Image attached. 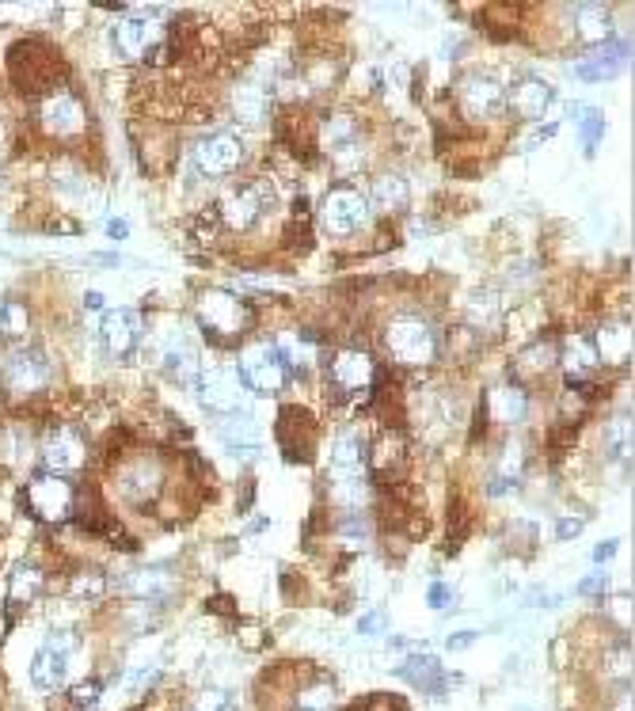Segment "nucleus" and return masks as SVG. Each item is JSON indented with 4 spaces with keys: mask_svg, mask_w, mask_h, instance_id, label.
<instances>
[{
    "mask_svg": "<svg viewBox=\"0 0 635 711\" xmlns=\"http://www.w3.org/2000/svg\"><path fill=\"white\" fill-rule=\"evenodd\" d=\"M624 58H632V46L628 42H616V46H597L586 61H578V77L582 80H609L620 73Z\"/></svg>",
    "mask_w": 635,
    "mask_h": 711,
    "instance_id": "nucleus-19",
    "label": "nucleus"
},
{
    "mask_svg": "<svg viewBox=\"0 0 635 711\" xmlns=\"http://www.w3.org/2000/svg\"><path fill=\"white\" fill-rule=\"evenodd\" d=\"M126 590L137 597H156L172 590V582H168V571H137V575L126 578Z\"/></svg>",
    "mask_w": 635,
    "mask_h": 711,
    "instance_id": "nucleus-28",
    "label": "nucleus"
},
{
    "mask_svg": "<svg viewBox=\"0 0 635 711\" xmlns=\"http://www.w3.org/2000/svg\"><path fill=\"white\" fill-rule=\"evenodd\" d=\"M331 381L339 388H366L373 381V358H369L366 350H358V346H347V350H339L335 354V362H331Z\"/></svg>",
    "mask_w": 635,
    "mask_h": 711,
    "instance_id": "nucleus-18",
    "label": "nucleus"
},
{
    "mask_svg": "<svg viewBox=\"0 0 635 711\" xmlns=\"http://www.w3.org/2000/svg\"><path fill=\"white\" fill-rule=\"evenodd\" d=\"M601 586H605V578H586V582H582L578 590H582V594H597Z\"/></svg>",
    "mask_w": 635,
    "mask_h": 711,
    "instance_id": "nucleus-45",
    "label": "nucleus"
},
{
    "mask_svg": "<svg viewBox=\"0 0 635 711\" xmlns=\"http://www.w3.org/2000/svg\"><path fill=\"white\" fill-rule=\"evenodd\" d=\"M27 502H31V510H35L42 521H65L73 514L77 495H73V487H69L65 476H50V472H46V476H39V480L27 487Z\"/></svg>",
    "mask_w": 635,
    "mask_h": 711,
    "instance_id": "nucleus-8",
    "label": "nucleus"
},
{
    "mask_svg": "<svg viewBox=\"0 0 635 711\" xmlns=\"http://www.w3.org/2000/svg\"><path fill=\"white\" fill-rule=\"evenodd\" d=\"M198 400L213 411H221V415H232V411H244V385H240V377H232V373H206V377H198Z\"/></svg>",
    "mask_w": 635,
    "mask_h": 711,
    "instance_id": "nucleus-15",
    "label": "nucleus"
},
{
    "mask_svg": "<svg viewBox=\"0 0 635 711\" xmlns=\"http://www.w3.org/2000/svg\"><path fill=\"white\" fill-rule=\"evenodd\" d=\"M385 343L407 366H426V362H434V354H438V339H434L430 324L419 320V316H400V320H392L385 331Z\"/></svg>",
    "mask_w": 635,
    "mask_h": 711,
    "instance_id": "nucleus-2",
    "label": "nucleus"
},
{
    "mask_svg": "<svg viewBox=\"0 0 635 711\" xmlns=\"http://www.w3.org/2000/svg\"><path fill=\"white\" fill-rule=\"evenodd\" d=\"M472 639H476V632H461L449 639V647H464V643H472Z\"/></svg>",
    "mask_w": 635,
    "mask_h": 711,
    "instance_id": "nucleus-47",
    "label": "nucleus"
},
{
    "mask_svg": "<svg viewBox=\"0 0 635 711\" xmlns=\"http://www.w3.org/2000/svg\"><path fill=\"white\" fill-rule=\"evenodd\" d=\"M575 23H578V35H582V39L605 46V35H609V12H605V8L582 4V8L575 12Z\"/></svg>",
    "mask_w": 635,
    "mask_h": 711,
    "instance_id": "nucleus-27",
    "label": "nucleus"
},
{
    "mask_svg": "<svg viewBox=\"0 0 635 711\" xmlns=\"http://www.w3.org/2000/svg\"><path fill=\"white\" fill-rule=\"evenodd\" d=\"M301 700H305V708H324V704L331 700V689L324 685V681H320V685H316V689H308Z\"/></svg>",
    "mask_w": 635,
    "mask_h": 711,
    "instance_id": "nucleus-40",
    "label": "nucleus"
},
{
    "mask_svg": "<svg viewBox=\"0 0 635 711\" xmlns=\"http://www.w3.org/2000/svg\"><path fill=\"white\" fill-rule=\"evenodd\" d=\"M240 156H244V145H240V137L236 134H213L206 141H198V149H194V168L202 175H229L236 172V164H240Z\"/></svg>",
    "mask_w": 635,
    "mask_h": 711,
    "instance_id": "nucleus-10",
    "label": "nucleus"
},
{
    "mask_svg": "<svg viewBox=\"0 0 635 711\" xmlns=\"http://www.w3.org/2000/svg\"><path fill=\"white\" fill-rule=\"evenodd\" d=\"M597 362H601L597 343L594 339H586V335H575L571 343L563 346V369H567L571 385H578V381H586L590 373H597Z\"/></svg>",
    "mask_w": 635,
    "mask_h": 711,
    "instance_id": "nucleus-21",
    "label": "nucleus"
},
{
    "mask_svg": "<svg viewBox=\"0 0 635 711\" xmlns=\"http://www.w3.org/2000/svg\"><path fill=\"white\" fill-rule=\"evenodd\" d=\"M506 103V88L499 77H487V73H472L461 84V107L468 118H491L502 111Z\"/></svg>",
    "mask_w": 635,
    "mask_h": 711,
    "instance_id": "nucleus-12",
    "label": "nucleus"
},
{
    "mask_svg": "<svg viewBox=\"0 0 635 711\" xmlns=\"http://www.w3.org/2000/svg\"><path fill=\"white\" fill-rule=\"evenodd\" d=\"M153 677H156V670H153V666H149V670H137V673H130V685H134V689H137V685H141V689H145V685H149V681H153Z\"/></svg>",
    "mask_w": 635,
    "mask_h": 711,
    "instance_id": "nucleus-44",
    "label": "nucleus"
},
{
    "mask_svg": "<svg viewBox=\"0 0 635 711\" xmlns=\"http://www.w3.org/2000/svg\"><path fill=\"white\" fill-rule=\"evenodd\" d=\"M42 464L50 468V476L80 472V464H84V442H80L73 430H50V434L42 438Z\"/></svg>",
    "mask_w": 635,
    "mask_h": 711,
    "instance_id": "nucleus-13",
    "label": "nucleus"
},
{
    "mask_svg": "<svg viewBox=\"0 0 635 711\" xmlns=\"http://www.w3.org/2000/svg\"><path fill=\"white\" fill-rule=\"evenodd\" d=\"M99 696H103V685H99V681H80L77 689H69V704L77 711H92L99 704Z\"/></svg>",
    "mask_w": 635,
    "mask_h": 711,
    "instance_id": "nucleus-35",
    "label": "nucleus"
},
{
    "mask_svg": "<svg viewBox=\"0 0 635 711\" xmlns=\"http://www.w3.org/2000/svg\"><path fill=\"white\" fill-rule=\"evenodd\" d=\"M194 711H236V700H232L229 692H221V689H206L202 696H198Z\"/></svg>",
    "mask_w": 635,
    "mask_h": 711,
    "instance_id": "nucleus-37",
    "label": "nucleus"
},
{
    "mask_svg": "<svg viewBox=\"0 0 635 711\" xmlns=\"http://www.w3.org/2000/svg\"><path fill=\"white\" fill-rule=\"evenodd\" d=\"M99 339L107 346V354H130L141 339V316L130 312V308H111V312H103V320H99Z\"/></svg>",
    "mask_w": 635,
    "mask_h": 711,
    "instance_id": "nucleus-14",
    "label": "nucleus"
},
{
    "mask_svg": "<svg viewBox=\"0 0 635 711\" xmlns=\"http://www.w3.org/2000/svg\"><path fill=\"white\" fill-rule=\"evenodd\" d=\"M42 586H46V575H42L39 563H20L12 571V582H8V601L12 605H27V601L39 597Z\"/></svg>",
    "mask_w": 635,
    "mask_h": 711,
    "instance_id": "nucleus-23",
    "label": "nucleus"
},
{
    "mask_svg": "<svg viewBox=\"0 0 635 711\" xmlns=\"http://www.w3.org/2000/svg\"><path fill=\"white\" fill-rule=\"evenodd\" d=\"M0 145H4V141H0Z\"/></svg>",
    "mask_w": 635,
    "mask_h": 711,
    "instance_id": "nucleus-49",
    "label": "nucleus"
},
{
    "mask_svg": "<svg viewBox=\"0 0 635 711\" xmlns=\"http://www.w3.org/2000/svg\"><path fill=\"white\" fill-rule=\"evenodd\" d=\"M609 449H613V457H620V461L632 457V415H620V419L609 426Z\"/></svg>",
    "mask_w": 635,
    "mask_h": 711,
    "instance_id": "nucleus-33",
    "label": "nucleus"
},
{
    "mask_svg": "<svg viewBox=\"0 0 635 711\" xmlns=\"http://www.w3.org/2000/svg\"><path fill=\"white\" fill-rule=\"evenodd\" d=\"M377 620H381V616H377V613H369L366 620H362V624H358V632H377V628H381V624H377Z\"/></svg>",
    "mask_w": 635,
    "mask_h": 711,
    "instance_id": "nucleus-46",
    "label": "nucleus"
},
{
    "mask_svg": "<svg viewBox=\"0 0 635 711\" xmlns=\"http://www.w3.org/2000/svg\"><path fill=\"white\" fill-rule=\"evenodd\" d=\"M407 179H400V175H381L377 183H373V206L381 213H396L407 206Z\"/></svg>",
    "mask_w": 635,
    "mask_h": 711,
    "instance_id": "nucleus-25",
    "label": "nucleus"
},
{
    "mask_svg": "<svg viewBox=\"0 0 635 711\" xmlns=\"http://www.w3.org/2000/svg\"><path fill=\"white\" fill-rule=\"evenodd\" d=\"M301 711H324V708H301Z\"/></svg>",
    "mask_w": 635,
    "mask_h": 711,
    "instance_id": "nucleus-48",
    "label": "nucleus"
},
{
    "mask_svg": "<svg viewBox=\"0 0 635 711\" xmlns=\"http://www.w3.org/2000/svg\"><path fill=\"white\" fill-rule=\"evenodd\" d=\"M232 111L244 118V122H263V115H267V99H263L259 88H244V92L236 96V103H232Z\"/></svg>",
    "mask_w": 635,
    "mask_h": 711,
    "instance_id": "nucleus-32",
    "label": "nucleus"
},
{
    "mask_svg": "<svg viewBox=\"0 0 635 711\" xmlns=\"http://www.w3.org/2000/svg\"><path fill=\"white\" fill-rule=\"evenodd\" d=\"M616 548H620V544H616V540H605V544H597V548H594V563H605V559L613 556Z\"/></svg>",
    "mask_w": 635,
    "mask_h": 711,
    "instance_id": "nucleus-43",
    "label": "nucleus"
},
{
    "mask_svg": "<svg viewBox=\"0 0 635 711\" xmlns=\"http://www.w3.org/2000/svg\"><path fill=\"white\" fill-rule=\"evenodd\" d=\"M270 206H274V187L267 179H251V183H244V187H236L232 194L221 198V221L229 229H251Z\"/></svg>",
    "mask_w": 635,
    "mask_h": 711,
    "instance_id": "nucleus-5",
    "label": "nucleus"
},
{
    "mask_svg": "<svg viewBox=\"0 0 635 711\" xmlns=\"http://www.w3.org/2000/svg\"><path fill=\"white\" fill-rule=\"evenodd\" d=\"M156 487H160V468H156V464L145 461L122 472V495H126V499H134V502L153 499Z\"/></svg>",
    "mask_w": 635,
    "mask_h": 711,
    "instance_id": "nucleus-24",
    "label": "nucleus"
},
{
    "mask_svg": "<svg viewBox=\"0 0 635 711\" xmlns=\"http://www.w3.org/2000/svg\"><path fill=\"white\" fill-rule=\"evenodd\" d=\"M369 221V202L366 194H358L354 187H335V191L328 194V202H324V225H328L331 232H354L362 229Z\"/></svg>",
    "mask_w": 635,
    "mask_h": 711,
    "instance_id": "nucleus-9",
    "label": "nucleus"
},
{
    "mask_svg": "<svg viewBox=\"0 0 635 711\" xmlns=\"http://www.w3.org/2000/svg\"><path fill=\"white\" fill-rule=\"evenodd\" d=\"M404 673L415 677L423 689H434V681H442V666H438V658H430V654H415L404 666Z\"/></svg>",
    "mask_w": 635,
    "mask_h": 711,
    "instance_id": "nucleus-31",
    "label": "nucleus"
},
{
    "mask_svg": "<svg viewBox=\"0 0 635 711\" xmlns=\"http://www.w3.org/2000/svg\"><path fill=\"white\" fill-rule=\"evenodd\" d=\"M27 331V308L20 301H4L0 305V339H20Z\"/></svg>",
    "mask_w": 635,
    "mask_h": 711,
    "instance_id": "nucleus-30",
    "label": "nucleus"
},
{
    "mask_svg": "<svg viewBox=\"0 0 635 711\" xmlns=\"http://www.w3.org/2000/svg\"><path fill=\"white\" fill-rule=\"evenodd\" d=\"M362 464H366V442L358 430H343L335 438L331 449V480L335 483H350L362 476Z\"/></svg>",
    "mask_w": 635,
    "mask_h": 711,
    "instance_id": "nucleus-17",
    "label": "nucleus"
},
{
    "mask_svg": "<svg viewBox=\"0 0 635 711\" xmlns=\"http://www.w3.org/2000/svg\"><path fill=\"white\" fill-rule=\"evenodd\" d=\"M164 366H168V373H172L175 381H191V377H198V358H194L191 346H183V343L168 350V362H164Z\"/></svg>",
    "mask_w": 635,
    "mask_h": 711,
    "instance_id": "nucleus-29",
    "label": "nucleus"
},
{
    "mask_svg": "<svg viewBox=\"0 0 635 711\" xmlns=\"http://www.w3.org/2000/svg\"><path fill=\"white\" fill-rule=\"evenodd\" d=\"M548 103H552V88L537 77H521L514 88H510V107L518 111L521 118H537L548 111Z\"/></svg>",
    "mask_w": 635,
    "mask_h": 711,
    "instance_id": "nucleus-20",
    "label": "nucleus"
},
{
    "mask_svg": "<svg viewBox=\"0 0 635 711\" xmlns=\"http://www.w3.org/2000/svg\"><path fill=\"white\" fill-rule=\"evenodd\" d=\"M251 308L232 293V289H210L198 301V324L206 331V339L221 343V339H236L251 327Z\"/></svg>",
    "mask_w": 635,
    "mask_h": 711,
    "instance_id": "nucleus-1",
    "label": "nucleus"
},
{
    "mask_svg": "<svg viewBox=\"0 0 635 711\" xmlns=\"http://www.w3.org/2000/svg\"><path fill=\"white\" fill-rule=\"evenodd\" d=\"M483 407H491V411H487L491 419H499V423L514 426V423H521V419L529 415V396H525L518 385H499L495 392H491V400H487Z\"/></svg>",
    "mask_w": 635,
    "mask_h": 711,
    "instance_id": "nucleus-22",
    "label": "nucleus"
},
{
    "mask_svg": "<svg viewBox=\"0 0 635 711\" xmlns=\"http://www.w3.org/2000/svg\"><path fill=\"white\" fill-rule=\"evenodd\" d=\"M73 586H77V590H73L77 597H99V594H103V586H107V582H103V575L88 571V575H80L77 582H73Z\"/></svg>",
    "mask_w": 635,
    "mask_h": 711,
    "instance_id": "nucleus-39",
    "label": "nucleus"
},
{
    "mask_svg": "<svg viewBox=\"0 0 635 711\" xmlns=\"http://www.w3.org/2000/svg\"><path fill=\"white\" fill-rule=\"evenodd\" d=\"M347 141H354V118L339 115L328 122V134H324V145L328 149H339V145H347Z\"/></svg>",
    "mask_w": 635,
    "mask_h": 711,
    "instance_id": "nucleus-36",
    "label": "nucleus"
},
{
    "mask_svg": "<svg viewBox=\"0 0 635 711\" xmlns=\"http://www.w3.org/2000/svg\"><path fill=\"white\" fill-rule=\"evenodd\" d=\"M278 442L286 461L293 464H308L316 453V419L308 415L305 407H282L278 415Z\"/></svg>",
    "mask_w": 635,
    "mask_h": 711,
    "instance_id": "nucleus-7",
    "label": "nucleus"
},
{
    "mask_svg": "<svg viewBox=\"0 0 635 711\" xmlns=\"http://www.w3.org/2000/svg\"><path fill=\"white\" fill-rule=\"evenodd\" d=\"M578 122H582V141H586V153H594V145L601 141V126H605V118H601V111H594V107H582V111H578Z\"/></svg>",
    "mask_w": 635,
    "mask_h": 711,
    "instance_id": "nucleus-34",
    "label": "nucleus"
},
{
    "mask_svg": "<svg viewBox=\"0 0 635 711\" xmlns=\"http://www.w3.org/2000/svg\"><path fill=\"white\" fill-rule=\"evenodd\" d=\"M115 42L126 58H149V50L160 42V23L153 16H126L115 27Z\"/></svg>",
    "mask_w": 635,
    "mask_h": 711,
    "instance_id": "nucleus-16",
    "label": "nucleus"
},
{
    "mask_svg": "<svg viewBox=\"0 0 635 711\" xmlns=\"http://www.w3.org/2000/svg\"><path fill=\"white\" fill-rule=\"evenodd\" d=\"M426 605H430V609H438V613L449 609V605H453V586H449V582H430V590H426Z\"/></svg>",
    "mask_w": 635,
    "mask_h": 711,
    "instance_id": "nucleus-38",
    "label": "nucleus"
},
{
    "mask_svg": "<svg viewBox=\"0 0 635 711\" xmlns=\"http://www.w3.org/2000/svg\"><path fill=\"white\" fill-rule=\"evenodd\" d=\"M73 647L77 639L73 632H54L31 658V681L39 692H54L69 681V666H73Z\"/></svg>",
    "mask_w": 635,
    "mask_h": 711,
    "instance_id": "nucleus-4",
    "label": "nucleus"
},
{
    "mask_svg": "<svg viewBox=\"0 0 635 711\" xmlns=\"http://www.w3.org/2000/svg\"><path fill=\"white\" fill-rule=\"evenodd\" d=\"M50 377H54V366H50V358L42 354L39 346H20L4 362V385L12 392H20V396H31V392L46 388Z\"/></svg>",
    "mask_w": 635,
    "mask_h": 711,
    "instance_id": "nucleus-6",
    "label": "nucleus"
},
{
    "mask_svg": "<svg viewBox=\"0 0 635 711\" xmlns=\"http://www.w3.org/2000/svg\"><path fill=\"white\" fill-rule=\"evenodd\" d=\"M221 434H225V442H229L232 449H255V445H259V426H255V419H248L244 411L225 415V419H221Z\"/></svg>",
    "mask_w": 635,
    "mask_h": 711,
    "instance_id": "nucleus-26",
    "label": "nucleus"
},
{
    "mask_svg": "<svg viewBox=\"0 0 635 711\" xmlns=\"http://www.w3.org/2000/svg\"><path fill=\"white\" fill-rule=\"evenodd\" d=\"M107 236H115V240H126V236H130V225H126L122 217H115V221H107Z\"/></svg>",
    "mask_w": 635,
    "mask_h": 711,
    "instance_id": "nucleus-42",
    "label": "nucleus"
},
{
    "mask_svg": "<svg viewBox=\"0 0 635 711\" xmlns=\"http://www.w3.org/2000/svg\"><path fill=\"white\" fill-rule=\"evenodd\" d=\"M240 385L251 392H278L286 385V358L274 343H251L240 354Z\"/></svg>",
    "mask_w": 635,
    "mask_h": 711,
    "instance_id": "nucleus-3",
    "label": "nucleus"
},
{
    "mask_svg": "<svg viewBox=\"0 0 635 711\" xmlns=\"http://www.w3.org/2000/svg\"><path fill=\"white\" fill-rule=\"evenodd\" d=\"M84 103L69 92H58V96H46L42 99V126L46 134L61 137V141H73V137L84 134Z\"/></svg>",
    "mask_w": 635,
    "mask_h": 711,
    "instance_id": "nucleus-11",
    "label": "nucleus"
},
{
    "mask_svg": "<svg viewBox=\"0 0 635 711\" xmlns=\"http://www.w3.org/2000/svg\"><path fill=\"white\" fill-rule=\"evenodd\" d=\"M578 533H582V518H563L556 525V537L559 540H575Z\"/></svg>",
    "mask_w": 635,
    "mask_h": 711,
    "instance_id": "nucleus-41",
    "label": "nucleus"
}]
</instances>
